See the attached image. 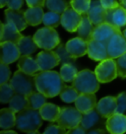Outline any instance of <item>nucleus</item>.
<instances>
[{"label": "nucleus", "mask_w": 126, "mask_h": 134, "mask_svg": "<svg viewBox=\"0 0 126 134\" xmlns=\"http://www.w3.org/2000/svg\"><path fill=\"white\" fill-rule=\"evenodd\" d=\"M35 82L37 91L42 93L47 98L58 96L64 87V81L60 73L51 70L41 71L35 74Z\"/></svg>", "instance_id": "1"}, {"label": "nucleus", "mask_w": 126, "mask_h": 134, "mask_svg": "<svg viewBox=\"0 0 126 134\" xmlns=\"http://www.w3.org/2000/svg\"><path fill=\"white\" fill-rule=\"evenodd\" d=\"M42 119L39 109L28 107L16 114V127L24 133H38L42 125Z\"/></svg>", "instance_id": "2"}, {"label": "nucleus", "mask_w": 126, "mask_h": 134, "mask_svg": "<svg viewBox=\"0 0 126 134\" xmlns=\"http://www.w3.org/2000/svg\"><path fill=\"white\" fill-rule=\"evenodd\" d=\"M72 86L75 87L80 94L83 93H96L100 89V81L98 80L96 72L85 69L78 72Z\"/></svg>", "instance_id": "3"}, {"label": "nucleus", "mask_w": 126, "mask_h": 134, "mask_svg": "<svg viewBox=\"0 0 126 134\" xmlns=\"http://www.w3.org/2000/svg\"><path fill=\"white\" fill-rule=\"evenodd\" d=\"M33 37L38 47L42 49L52 50L53 48H56V46L60 43L58 33L55 31L54 28H42L38 30Z\"/></svg>", "instance_id": "4"}, {"label": "nucleus", "mask_w": 126, "mask_h": 134, "mask_svg": "<svg viewBox=\"0 0 126 134\" xmlns=\"http://www.w3.org/2000/svg\"><path fill=\"white\" fill-rule=\"evenodd\" d=\"M10 84L16 93L27 96L30 93L35 91V88H36L35 75L25 73L19 69L18 71L14 73L12 78L10 79Z\"/></svg>", "instance_id": "5"}, {"label": "nucleus", "mask_w": 126, "mask_h": 134, "mask_svg": "<svg viewBox=\"0 0 126 134\" xmlns=\"http://www.w3.org/2000/svg\"><path fill=\"white\" fill-rule=\"evenodd\" d=\"M82 116H83V113H81L76 107L75 108L63 107L60 109L56 123H58L60 126L69 130L76 127V126L80 125Z\"/></svg>", "instance_id": "6"}, {"label": "nucleus", "mask_w": 126, "mask_h": 134, "mask_svg": "<svg viewBox=\"0 0 126 134\" xmlns=\"http://www.w3.org/2000/svg\"><path fill=\"white\" fill-rule=\"evenodd\" d=\"M96 75L100 83H108L118 76L116 62L113 58H106L101 61L96 68Z\"/></svg>", "instance_id": "7"}, {"label": "nucleus", "mask_w": 126, "mask_h": 134, "mask_svg": "<svg viewBox=\"0 0 126 134\" xmlns=\"http://www.w3.org/2000/svg\"><path fill=\"white\" fill-rule=\"evenodd\" d=\"M106 48L108 58L116 59L126 53V40L123 34L119 32L109 38V41L106 42Z\"/></svg>", "instance_id": "8"}, {"label": "nucleus", "mask_w": 126, "mask_h": 134, "mask_svg": "<svg viewBox=\"0 0 126 134\" xmlns=\"http://www.w3.org/2000/svg\"><path fill=\"white\" fill-rule=\"evenodd\" d=\"M82 21V14L78 13L72 7H68L61 14V25L69 33H75Z\"/></svg>", "instance_id": "9"}, {"label": "nucleus", "mask_w": 126, "mask_h": 134, "mask_svg": "<svg viewBox=\"0 0 126 134\" xmlns=\"http://www.w3.org/2000/svg\"><path fill=\"white\" fill-rule=\"evenodd\" d=\"M36 60L38 62L41 71L50 70L60 63L58 54L56 53V51H53V50L44 49L43 51H41L37 55Z\"/></svg>", "instance_id": "10"}, {"label": "nucleus", "mask_w": 126, "mask_h": 134, "mask_svg": "<svg viewBox=\"0 0 126 134\" xmlns=\"http://www.w3.org/2000/svg\"><path fill=\"white\" fill-rule=\"evenodd\" d=\"M105 22H107L118 29L126 27V9L120 4L113 8L106 9Z\"/></svg>", "instance_id": "11"}, {"label": "nucleus", "mask_w": 126, "mask_h": 134, "mask_svg": "<svg viewBox=\"0 0 126 134\" xmlns=\"http://www.w3.org/2000/svg\"><path fill=\"white\" fill-rule=\"evenodd\" d=\"M119 32H120V29L110 25L107 22H104L100 25L95 26L94 31H93L92 38L97 40V41L106 43L109 41V38L113 37L115 34L119 33Z\"/></svg>", "instance_id": "12"}, {"label": "nucleus", "mask_w": 126, "mask_h": 134, "mask_svg": "<svg viewBox=\"0 0 126 134\" xmlns=\"http://www.w3.org/2000/svg\"><path fill=\"white\" fill-rule=\"evenodd\" d=\"M88 56L95 61H102L108 58L106 43L95 38H92L88 42Z\"/></svg>", "instance_id": "13"}, {"label": "nucleus", "mask_w": 126, "mask_h": 134, "mask_svg": "<svg viewBox=\"0 0 126 134\" xmlns=\"http://www.w3.org/2000/svg\"><path fill=\"white\" fill-rule=\"evenodd\" d=\"M107 132L111 134H123L126 132V115L115 113L107 118L105 122Z\"/></svg>", "instance_id": "14"}, {"label": "nucleus", "mask_w": 126, "mask_h": 134, "mask_svg": "<svg viewBox=\"0 0 126 134\" xmlns=\"http://www.w3.org/2000/svg\"><path fill=\"white\" fill-rule=\"evenodd\" d=\"M21 57L17 43L12 42H1V62L11 64Z\"/></svg>", "instance_id": "15"}, {"label": "nucleus", "mask_w": 126, "mask_h": 134, "mask_svg": "<svg viewBox=\"0 0 126 134\" xmlns=\"http://www.w3.org/2000/svg\"><path fill=\"white\" fill-rule=\"evenodd\" d=\"M97 97L96 93H83L80 94L79 97L75 100V107L80 110L81 113H87L92 109H96L97 107Z\"/></svg>", "instance_id": "16"}, {"label": "nucleus", "mask_w": 126, "mask_h": 134, "mask_svg": "<svg viewBox=\"0 0 126 134\" xmlns=\"http://www.w3.org/2000/svg\"><path fill=\"white\" fill-rule=\"evenodd\" d=\"M21 31L18 29L17 26L12 22H6L5 24L1 23V35L0 41L2 42H12L17 43L23 37L20 33Z\"/></svg>", "instance_id": "17"}, {"label": "nucleus", "mask_w": 126, "mask_h": 134, "mask_svg": "<svg viewBox=\"0 0 126 134\" xmlns=\"http://www.w3.org/2000/svg\"><path fill=\"white\" fill-rule=\"evenodd\" d=\"M66 48H67L69 54L73 58H79L84 56L88 52V42L81 38H72L66 42Z\"/></svg>", "instance_id": "18"}, {"label": "nucleus", "mask_w": 126, "mask_h": 134, "mask_svg": "<svg viewBox=\"0 0 126 134\" xmlns=\"http://www.w3.org/2000/svg\"><path fill=\"white\" fill-rule=\"evenodd\" d=\"M116 108H117V102H116V97L107 96L102 98L98 102L96 109L98 111L101 113V115L105 118H108L112 114L116 113Z\"/></svg>", "instance_id": "19"}, {"label": "nucleus", "mask_w": 126, "mask_h": 134, "mask_svg": "<svg viewBox=\"0 0 126 134\" xmlns=\"http://www.w3.org/2000/svg\"><path fill=\"white\" fill-rule=\"evenodd\" d=\"M104 118L105 117L101 116V113L98 111L97 109H94L91 111L83 114L80 125L83 126L87 131H89V130L97 128L99 126L102 125L104 123H105V122H104Z\"/></svg>", "instance_id": "20"}, {"label": "nucleus", "mask_w": 126, "mask_h": 134, "mask_svg": "<svg viewBox=\"0 0 126 134\" xmlns=\"http://www.w3.org/2000/svg\"><path fill=\"white\" fill-rule=\"evenodd\" d=\"M105 11L106 9H105V7L101 5L100 0H94L91 3V7L89 9L87 15L94 26H97L105 22Z\"/></svg>", "instance_id": "21"}, {"label": "nucleus", "mask_w": 126, "mask_h": 134, "mask_svg": "<svg viewBox=\"0 0 126 134\" xmlns=\"http://www.w3.org/2000/svg\"><path fill=\"white\" fill-rule=\"evenodd\" d=\"M5 19H6V22L14 23L20 31H24L28 26V23L25 18V12L20 9H6L5 10Z\"/></svg>", "instance_id": "22"}, {"label": "nucleus", "mask_w": 126, "mask_h": 134, "mask_svg": "<svg viewBox=\"0 0 126 134\" xmlns=\"http://www.w3.org/2000/svg\"><path fill=\"white\" fill-rule=\"evenodd\" d=\"M18 68L28 74H37L39 70L37 60L34 59L31 55H21L18 59Z\"/></svg>", "instance_id": "23"}, {"label": "nucleus", "mask_w": 126, "mask_h": 134, "mask_svg": "<svg viewBox=\"0 0 126 134\" xmlns=\"http://www.w3.org/2000/svg\"><path fill=\"white\" fill-rule=\"evenodd\" d=\"M93 31H94V24H93L91 20L89 19L87 14H83L82 15V21L79 26V28L77 30V34L78 37L81 38L85 40L86 42H89L90 40H92Z\"/></svg>", "instance_id": "24"}, {"label": "nucleus", "mask_w": 126, "mask_h": 134, "mask_svg": "<svg viewBox=\"0 0 126 134\" xmlns=\"http://www.w3.org/2000/svg\"><path fill=\"white\" fill-rule=\"evenodd\" d=\"M44 16V12L42 10V7H29L25 11L26 21L29 26H38L42 23Z\"/></svg>", "instance_id": "25"}, {"label": "nucleus", "mask_w": 126, "mask_h": 134, "mask_svg": "<svg viewBox=\"0 0 126 134\" xmlns=\"http://www.w3.org/2000/svg\"><path fill=\"white\" fill-rule=\"evenodd\" d=\"M16 126V113L12 109H1L0 110V128L1 129H11Z\"/></svg>", "instance_id": "26"}, {"label": "nucleus", "mask_w": 126, "mask_h": 134, "mask_svg": "<svg viewBox=\"0 0 126 134\" xmlns=\"http://www.w3.org/2000/svg\"><path fill=\"white\" fill-rule=\"evenodd\" d=\"M21 55H32L38 49V44L35 42L34 37H22L17 42Z\"/></svg>", "instance_id": "27"}, {"label": "nucleus", "mask_w": 126, "mask_h": 134, "mask_svg": "<svg viewBox=\"0 0 126 134\" xmlns=\"http://www.w3.org/2000/svg\"><path fill=\"white\" fill-rule=\"evenodd\" d=\"M60 109H61L56 105H53L50 103H45L39 109V113L44 120L49 122H55L58 118Z\"/></svg>", "instance_id": "28"}, {"label": "nucleus", "mask_w": 126, "mask_h": 134, "mask_svg": "<svg viewBox=\"0 0 126 134\" xmlns=\"http://www.w3.org/2000/svg\"><path fill=\"white\" fill-rule=\"evenodd\" d=\"M28 107H29V103H28L27 96L19 93H15V95L9 102V108L16 113L25 109Z\"/></svg>", "instance_id": "29"}, {"label": "nucleus", "mask_w": 126, "mask_h": 134, "mask_svg": "<svg viewBox=\"0 0 126 134\" xmlns=\"http://www.w3.org/2000/svg\"><path fill=\"white\" fill-rule=\"evenodd\" d=\"M46 98L42 93L41 92H32L29 95H27V99H28V103H29V107L35 109H39L42 105L46 103Z\"/></svg>", "instance_id": "30"}, {"label": "nucleus", "mask_w": 126, "mask_h": 134, "mask_svg": "<svg viewBox=\"0 0 126 134\" xmlns=\"http://www.w3.org/2000/svg\"><path fill=\"white\" fill-rule=\"evenodd\" d=\"M77 74H78L77 68L73 65V63L62 64L61 69H60V75H61L64 82L72 83L75 79V77L77 76Z\"/></svg>", "instance_id": "31"}, {"label": "nucleus", "mask_w": 126, "mask_h": 134, "mask_svg": "<svg viewBox=\"0 0 126 134\" xmlns=\"http://www.w3.org/2000/svg\"><path fill=\"white\" fill-rule=\"evenodd\" d=\"M80 93L78 92V90L73 87V86H65L62 88L61 92L59 94L60 96V99L65 102V103H68V104H71L73 102H75L77 100V98L79 97Z\"/></svg>", "instance_id": "32"}, {"label": "nucleus", "mask_w": 126, "mask_h": 134, "mask_svg": "<svg viewBox=\"0 0 126 134\" xmlns=\"http://www.w3.org/2000/svg\"><path fill=\"white\" fill-rule=\"evenodd\" d=\"M42 23L45 27L49 28H57L61 24V15L59 13L53 12V11H48L44 13Z\"/></svg>", "instance_id": "33"}, {"label": "nucleus", "mask_w": 126, "mask_h": 134, "mask_svg": "<svg viewBox=\"0 0 126 134\" xmlns=\"http://www.w3.org/2000/svg\"><path fill=\"white\" fill-rule=\"evenodd\" d=\"M15 90L11 86L10 82L4 84H0V103L8 104L12 97L15 95Z\"/></svg>", "instance_id": "34"}, {"label": "nucleus", "mask_w": 126, "mask_h": 134, "mask_svg": "<svg viewBox=\"0 0 126 134\" xmlns=\"http://www.w3.org/2000/svg\"><path fill=\"white\" fill-rule=\"evenodd\" d=\"M45 7L49 11L62 14L69 7V5L66 0H46Z\"/></svg>", "instance_id": "35"}, {"label": "nucleus", "mask_w": 126, "mask_h": 134, "mask_svg": "<svg viewBox=\"0 0 126 134\" xmlns=\"http://www.w3.org/2000/svg\"><path fill=\"white\" fill-rule=\"evenodd\" d=\"M56 53L58 54L59 59H60V63L61 64H65V63H73L75 61V58H73L71 55L69 54L67 48H66V44L63 43H59L58 46L55 48Z\"/></svg>", "instance_id": "36"}, {"label": "nucleus", "mask_w": 126, "mask_h": 134, "mask_svg": "<svg viewBox=\"0 0 126 134\" xmlns=\"http://www.w3.org/2000/svg\"><path fill=\"white\" fill-rule=\"evenodd\" d=\"M92 0H71L70 5L74 10L80 14H87L91 7Z\"/></svg>", "instance_id": "37"}, {"label": "nucleus", "mask_w": 126, "mask_h": 134, "mask_svg": "<svg viewBox=\"0 0 126 134\" xmlns=\"http://www.w3.org/2000/svg\"><path fill=\"white\" fill-rule=\"evenodd\" d=\"M116 67H117V74L118 76L124 79L126 78V53L122 54L115 59Z\"/></svg>", "instance_id": "38"}, {"label": "nucleus", "mask_w": 126, "mask_h": 134, "mask_svg": "<svg viewBox=\"0 0 126 134\" xmlns=\"http://www.w3.org/2000/svg\"><path fill=\"white\" fill-rule=\"evenodd\" d=\"M9 64L1 62L0 64V84L7 83L11 76V70L8 66Z\"/></svg>", "instance_id": "39"}, {"label": "nucleus", "mask_w": 126, "mask_h": 134, "mask_svg": "<svg viewBox=\"0 0 126 134\" xmlns=\"http://www.w3.org/2000/svg\"><path fill=\"white\" fill-rule=\"evenodd\" d=\"M116 102H117L116 113H126V92H122L118 96H116Z\"/></svg>", "instance_id": "40"}, {"label": "nucleus", "mask_w": 126, "mask_h": 134, "mask_svg": "<svg viewBox=\"0 0 126 134\" xmlns=\"http://www.w3.org/2000/svg\"><path fill=\"white\" fill-rule=\"evenodd\" d=\"M44 134H67V129L57 124H50L43 131Z\"/></svg>", "instance_id": "41"}, {"label": "nucleus", "mask_w": 126, "mask_h": 134, "mask_svg": "<svg viewBox=\"0 0 126 134\" xmlns=\"http://www.w3.org/2000/svg\"><path fill=\"white\" fill-rule=\"evenodd\" d=\"M24 0H7V6L11 9H21Z\"/></svg>", "instance_id": "42"}, {"label": "nucleus", "mask_w": 126, "mask_h": 134, "mask_svg": "<svg viewBox=\"0 0 126 134\" xmlns=\"http://www.w3.org/2000/svg\"><path fill=\"white\" fill-rule=\"evenodd\" d=\"M101 1V5L105 7V9H110L116 7L119 5L117 0H100Z\"/></svg>", "instance_id": "43"}, {"label": "nucleus", "mask_w": 126, "mask_h": 134, "mask_svg": "<svg viewBox=\"0 0 126 134\" xmlns=\"http://www.w3.org/2000/svg\"><path fill=\"white\" fill-rule=\"evenodd\" d=\"M46 0H26L29 7H43L45 6Z\"/></svg>", "instance_id": "44"}, {"label": "nucleus", "mask_w": 126, "mask_h": 134, "mask_svg": "<svg viewBox=\"0 0 126 134\" xmlns=\"http://www.w3.org/2000/svg\"><path fill=\"white\" fill-rule=\"evenodd\" d=\"M85 133H88V131L81 125L76 126V127L71 128V129H69L67 131V134H85Z\"/></svg>", "instance_id": "45"}, {"label": "nucleus", "mask_w": 126, "mask_h": 134, "mask_svg": "<svg viewBox=\"0 0 126 134\" xmlns=\"http://www.w3.org/2000/svg\"><path fill=\"white\" fill-rule=\"evenodd\" d=\"M89 134H105L106 131H105L104 128H100V127H97V128H94V129H91L88 131Z\"/></svg>", "instance_id": "46"}, {"label": "nucleus", "mask_w": 126, "mask_h": 134, "mask_svg": "<svg viewBox=\"0 0 126 134\" xmlns=\"http://www.w3.org/2000/svg\"><path fill=\"white\" fill-rule=\"evenodd\" d=\"M0 133L1 134H16V132L10 129H2V131H0Z\"/></svg>", "instance_id": "47"}, {"label": "nucleus", "mask_w": 126, "mask_h": 134, "mask_svg": "<svg viewBox=\"0 0 126 134\" xmlns=\"http://www.w3.org/2000/svg\"><path fill=\"white\" fill-rule=\"evenodd\" d=\"M5 6H7V0H0V7L3 8Z\"/></svg>", "instance_id": "48"}, {"label": "nucleus", "mask_w": 126, "mask_h": 134, "mask_svg": "<svg viewBox=\"0 0 126 134\" xmlns=\"http://www.w3.org/2000/svg\"><path fill=\"white\" fill-rule=\"evenodd\" d=\"M119 4L126 9V0H119Z\"/></svg>", "instance_id": "49"}, {"label": "nucleus", "mask_w": 126, "mask_h": 134, "mask_svg": "<svg viewBox=\"0 0 126 134\" xmlns=\"http://www.w3.org/2000/svg\"><path fill=\"white\" fill-rule=\"evenodd\" d=\"M122 34H123V36H124V38H125V40H126V29L123 31V33Z\"/></svg>", "instance_id": "50"}]
</instances>
